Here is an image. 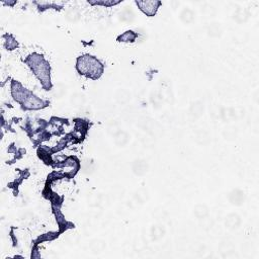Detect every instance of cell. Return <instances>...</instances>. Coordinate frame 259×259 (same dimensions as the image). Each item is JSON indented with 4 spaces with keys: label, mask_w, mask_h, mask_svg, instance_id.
<instances>
[{
    "label": "cell",
    "mask_w": 259,
    "mask_h": 259,
    "mask_svg": "<svg viewBox=\"0 0 259 259\" xmlns=\"http://www.w3.org/2000/svg\"><path fill=\"white\" fill-rule=\"evenodd\" d=\"M4 39H6V41H5V47H6L7 50L12 51V50L16 49L17 47H18V43H17V41L13 38V36H11V35H5V36H4Z\"/></svg>",
    "instance_id": "obj_9"
},
{
    "label": "cell",
    "mask_w": 259,
    "mask_h": 259,
    "mask_svg": "<svg viewBox=\"0 0 259 259\" xmlns=\"http://www.w3.org/2000/svg\"><path fill=\"white\" fill-rule=\"evenodd\" d=\"M123 2V0H88L87 3L91 6H104V7H113Z\"/></svg>",
    "instance_id": "obj_6"
},
{
    "label": "cell",
    "mask_w": 259,
    "mask_h": 259,
    "mask_svg": "<svg viewBox=\"0 0 259 259\" xmlns=\"http://www.w3.org/2000/svg\"><path fill=\"white\" fill-rule=\"evenodd\" d=\"M138 38V34L133 31H127L116 38L119 43H134Z\"/></svg>",
    "instance_id": "obj_8"
},
{
    "label": "cell",
    "mask_w": 259,
    "mask_h": 259,
    "mask_svg": "<svg viewBox=\"0 0 259 259\" xmlns=\"http://www.w3.org/2000/svg\"><path fill=\"white\" fill-rule=\"evenodd\" d=\"M33 92L23 87L18 81L12 80L11 82V96L13 100L20 105L25 104V102L32 96Z\"/></svg>",
    "instance_id": "obj_3"
},
{
    "label": "cell",
    "mask_w": 259,
    "mask_h": 259,
    "mask_svg": "<svg viewBox=\"0 0 259 259\" xmlns=\"http://www.w3.org/2000/svg\"><path fill=\"white\" fill-rule=\"evenodd\" d=\"M34 4L37 5L39 11L43 12L47 9H55V10H61L63 8L62 4L53 2V1H35Z\"/></svg>",
    "instance_id": "obj_7"
},
{
    "label": "cell",
    "mask_w": 259,
    "mask_h": 259,
    "mask_svg": "<svg viewBox=\"0 0 259 259\" xmlns=\"http://www.w3.org/2000/svg\"><path fill=\"white\" fill-rule=\"evenodd\" d=\"M77 72L91 80H98L102 77L104 71V64L94 56L83 55L76 60Z\"/></svg>",
    "instance_id": "obj_2"
},
{
    "label": "cell",
    "mask_w": 259,
    "mask_h": 259,
    "mask_svg": "<svg viewBox=\"0 0 259 259\" xmlns=\"http://www.w3.org/2000/svg\"><path fill=\"white\" fill-rule=\"evenodd\" d=\"M49 104L50 103L48 101H44L33 93L32 96L25 102V104H22L20 106L23 110H40L48 107Z\"/></svg>",
    "instance_id": "obj_5"
},
{
    "label": "cell",
    "mask_w": 259,
    "mask_h": 259,
    "mask_svg": "<svg viewBox=\"0 0 259 259\" xmlns=\"http://www.w3.org/2000/svg\"><path fill=\"white\" fill-rule=\"evenodd\" d=\"M25 63L30 67L32 72L40 81L42 87L45 90H50L53 87L50 76L51 67L49 62L44 58V56L34 53L25 60Z\"/></svg>",
    "instance_id": "obj_1"
},
{
    "label": "cell",
    "mask_w": 259,
    "mask_h": 259,
    "mask_svg": "<svg viewBox=\"0 0 259 259\" xmlns=\"http://www.w3.org/2000/svg\"><path fill=\"white\" fill-rule=\"evenodd\" d=\"M135 4L143 14L148 17H154L162 5V2L156 1V0H151V1H148V0H146V1H138V0H136Z\"/></svg>",
    "instance_id": "obj_4"
}]
</instances>
